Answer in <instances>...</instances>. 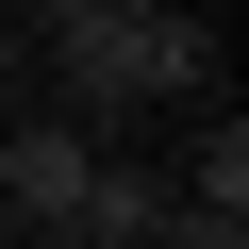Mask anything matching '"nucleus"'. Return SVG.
I'll list each match as a JSON object with an SVG mask.
<instances>
[{
    "mask_svg": "<svg viewBox=\"0 0 249 249\" xmlns=\"http://www.w3.org/2000/svg\"><path fill=\"white\" fill-rule=\"evenodd\" d=\"M50 50H67L83 116L166 100V83H199V67H216V34H199V17H100V0H50Z\"/></svg>",
    "mask_w": 249,
    "mask_h": 249,
    "instance_id": "obj_1",
    "label": "nucleus"
},
{
    "mask_svg": "<svg viewBox=\"0 0 249 249\" xmlns=\"http://www.w3.org/2000/svg\"><path fill=\"white\" fill-rule=\"evenodd\" d=\"M83 183H100V150L67 133V116H34V133H0V199H17V216H50V232H67V216H83Z\"/></svg>",
    "mask_w": 249,
    "mask_h": 249,
    "instance_id": "obj_2",
    "label": "nucleus"
},
{
    "mask_svg": "<svg viewBox=\"0 0 249 249\" xmlns=\"http://www.w3.org/2000/svg\"><path fill=\"white\" fill-rule=\"evenodd\" d=\"M133 232H166V199H150L133 166H100V183H83V216H67V249H133Z\"/></svg>",
    "mask_w": 249,
    "mask_h": 249,
    "instance_id": "obj_3",
    "label": "nucleus"
},
{
    "mask_svg": "<svg viewBox=\"0 0 249 249\" xmlns=\"http://www.w3.org/2000/svg\"><path fill=\"white\" fill-rule=\"evenodd\" d=\"M183 216H249V133L216 116V150H199V183H183Z\"/></svg>",
    "mask_w": 249,
    "mask_h": 249,
    "instance_id": "obj_4",
    "label": "nucleus"
},
{
    "mask_svg": "<svg viewBox=\"0 0 249 249\" xmlns=\"http://www.w3.org/2000/svg\"><path fill=\"white\" fill-rule=\"evenodd\" d=\"M166 249H249V216H166Z\"/></svg>",
    "mask_w": 249,
    "mask_h": 249,
    "instance_id": "obj_5",
    "label": "nucleus"
},
{
    "mask_svg": "<svg viewBox=\"0 0 249 249\" xmlns=\"http://www.w3.org/2000/svg\"><path fill=\"white\" fill-rule=\"evenodd\" d=\"M100 17H199V0H100Z\"/></svg>",
    "mask_w": 249,
    "mask_h": 249,
    "instance_id": "obj_6",
    "label": "nucleus"
}]
</instances>
